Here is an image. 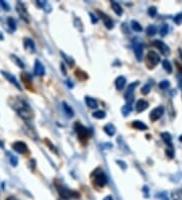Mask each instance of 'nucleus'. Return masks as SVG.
<instances>
[{
	"mask_svg": "<svg viewBox=\"0 0 182 200\" xmlns=\"http://www.w3.org/2000/svg\"><path fill=\"white\" fill-rule=\"evenodd\" d=\"M2 73V75L4 76V78H6L9 82L11 83V84H13L14 86L18 89V90H21V87H20V85H19V83L17 82V80H16V78L14 77L13 75H11L10 73H8V72H5V71H2L1 72Z\"/></svg>",
	"mask_w": 182,
	"mask_h": 200,
	"instance_id": "obj_13",
	"label": "nucleus"
},
{
	"mask_svg": "<svg viewBox=\"0 0 182 200\" xmlns=\"http://www.w3.org/2000/svg\"><path fill=\"white\" fill-rule=\"evenodd\" d=\"M103 130H104V133L107 134V135H109V137H112V135H114L115 134V126L114 124H111V123H108V124H106L104 127H103Z\"/></svg>",
	"mask_w": 182,
	"mask_h": 200,
	"instance_id": "obj_19",
	"label": "nucleus"
},
{
	"mask_svg": "<svg viewBox=\"0 0 182 200\" xmlns=\"http://www.w3.org/2000/svg\"><path fill=\"white\" fill-rule=\"evenodd\" d=\"M45 143L48 144V146H49V149H50V150H52V152L56 153V154H57V153H58V152H57V149H56V148L54 147V144H52L51 140H49L48 139H45Z\"/></svg>",
	"mask_w": 182,
	"mask_h": 200,
	"instance_id": "obj_39",
	"label": "nucleus"
},
{
	"mask_svg": "<svg viewBox=\"0 0 182 200\" xmlns=\"http://www.w3.org/2000/svg\"><path fill=\"white\" fill-rule=\"evenodd\" d=\"M10 163L13 167H15V166H17V163H18V159L14 156H10Z\"/></svg>",
	"mask_w": 182,
	"mask_h": 200,
	"instance_id": "obj_41",
	"label": "nucleus"
},
{
	"mask_svg": "<svg viewBox=\"0 0 182 200\" xmlns=\"http://www.w3.org/2000/svg\"><path fill=\"white\" fill-rule=\"evenodd\" d=\"M125 82H127V80L124 77V76H119V77L116 78L115 80V87L118 90H123L125 86Z\"/></svg>",
	"mask_w": 182,
	"mask_h": 200,
	"instance_id": "obj_18",
	"label": "nucleus"
},
{
	"mask_svg": "<svg viewBox=\"0 0 182 200\" xmlns=\"http://www.w3.org/2000/svg\"><path fill=\"white\" fill-rule=\"evenodd\" d=\"M174 21H175V23L177 24H180L182 22V13H179V14H177L175 17H174Z\"/></svg>",
	"mask_w": 182,
	"mask_h": 200,
	"instance_id": "obj_42",
	"label": "nucleus"
},
{
	"mask_svg": "<svg viewBox=\"0 0 182 200\" xmlns=\"http://www.w3.org/2000/svg\"><path fill=\"white\" fill-rule=\"evenodd\" d=\"M160 62V56L154 52V51H150L146 56V65L148 66L149 69H153L155 66H157Z\"/></svg>",
	"mask_w": 182,
	"mask_h": 200,
	"instance_id": "obj_3",
	"label": "nucleus"
},
{
	"mask_svg": "<svg viewBox=\"0 0 182 200\" xmlns=\"http://www.w3.org/2000/svg\"><path fill=\"white\" fill-rule=\"evenodd\" d=\"M23 46L24 49L28 51L30 53H34L36 52V46H34V42L32 39H28V37H25L23 40Z\"/></svg>",
	"mask_w": 182,
	"mask_h": 200,
	"instance_id": "obj_14",
	"label": "nucleus"
},
{
	"mask_svg": "<svg viewBox=\"0 0 182 200\" xmlns=\"http://www.w3.org/2000/svg\"><path fill=\"white\" fill-rule=\"evenodd\" d=\"M45 73L46 71H45L44 65L41 63V61L36 60V62H34V74L38 76H44Z\"/></svg>",
	"mask_w": 182,
	"mask_h": 200,
	"instance_id": "obj_16",
	"label": "nucleus"
},
{
	"mask_svg": "<svg viewBox=\"0 0 182 200\" xmlns=\"http://www.w3.org/2000/svg\"><path fill=\"white\" fill-rule=\"evenodd\" d=\"M11 59H12V61H13L19 68H24V64L23 63V61H21L18 57L14 56V55H11Z\"/></svg>",
	"mask_w": 182,
	"mask_h": 200,
	"instance_id": "obj_32",
	"label": "nucleus"
},
{
	"mask_svg": "<svg viewBox=\"0 0 182 200\" xmlns=\"http://www.w3.org/2000/svg\"><path fill=\"white\" fill-rule=\"evenodd\" d=\"M131 111H132V106H131V104L124 105V106H123V108H121V112H123L124 116H128L129 114L131 113Z\"/></svg>",
	"mask_w": 182,
	"mask_h": 200,
	"instance_id": "obj_31",
	"label": "nucleus"
},
{
	"mask_svg": "<svg viewBox=\"0 0 182 200\" xmlns=\"http://www.w3.org/2000/svg\"><path fill=\"white\" fill-rule=\"evenodd\" d=\"M148 106H149V103L146 100L140 99V100H138L136 103V110L138 112H142L148 108Z\"/></svg>",
	"mask_w": 182,
	"mask_h": 200,
	"instance_id": "obj_17",
	"label": "nucleus"
},
{
	"mask_svg": "<svg viewBox=\"0 0 182 200\" xmlns=\"http://www.w3.org/2000/svg\"><path fill=\"white\" fill-rule=\"evenodd\" d=\"M6 22L8 24V27H10V29L12 32H14L15 29H16V22H15V20L14 18H12V17H8L7 20H6Z\"/></svg>",
	"mask_w": 182,
	"mask_h": 200,
	"instance_id": "obj_30",
	"label": "nucleus"
},
{
	"mask_svg": "<svg viewBox=\"0 0 182 200\" xmlns=\"http://www.w3.org/2000/svg\"><path fill=\"white\" fill-rule=\"evenodd\" d=\"M146 32H147V35L152 37V36H155L156 35V32H157V27H155V25H149L148 27H147L146 29Z\"/></svg>",
	"mask_w": 182,
	"mask_h": 200,
	"instance_id": "obj_27",
	"label": "nucleus"
},
{
	"mask_svg": "<svg viewBox=\"0 0 182 200\" xmlns=\"http://www.w3.org/2000/svg\"><path fill=\"white\" fill-rule=\"evenodd\" d=\"M21 81L23 82V85L27 87L28 90H32L33 89V82H32V77L28 74V73H23L20 76Z\"/></svg>",
	"mask_w": 182,
	"mask_h": 200,
	"instance_id": "obj_15",
	"label": "nucleus"
},
{
	"mask_svg": "<svg viewBox=\"0 0 182 200\" xmlns=\"http://www.w3.org/2000/svg\"><path fill=\"white\" fill-rule=\"evenodd\" d=\"M166 155L169 159H173V157H174V151H173L172 148H169L166 150Z\"/></svg>",
	"mask_w": 182,
	"mask_h": 200,
	"instance_id": "obj_40",
	"label": "nucleus"
},
{
	"mask_svg": "<svg viewBox=\"0 0 182 200\" xmlns=\"http://www.w3.org/2000/svg\"><path fill=\"white\" fill-rule=\"evenodd\" d=\"M92 116L94 118H97V120H102V118H104L106 116L105 112L103 111V110H97V111H94Z\"/></svg>",
	"mask_w": 182,
	"mask_h": 200,
	"instance_id": "obj_28",
	"label": "nucleus"
},
{
	"mask_svg": "<svg viewBox=\"0 0 182 200\" xmlns=\"http://www.w3.org/2000/svg\"><path fill=\"white\" fill-rule=\"evenodd\" d=\"M152 45L154 46H156L157 49L160 50V52H161L164 56H169L170 55V49H169V46L165 44V42H163L162 41H159V40H156L152 42Z\"/></svg>",
	"mask_w": 182,
	"mask_h": 200,
	"instance_id": "obj_8",
	"label": "nucleus"
},
{
	"mask_svg": "<svg viewBox=\"0 0 182 200\" xmlns=\"http://www.w3.org/2000/svg\"><path fill=\"white\" fill-rule=\"evenodd\" d=\"M74 129L76 131V134H78V138L80 139V140H86L88 139L89 137V131L86 127L81 124L80 122H76L74 124Z\"/></svg>",
	"mask_w": 182,
	"mask_h": 200,
	"instance_id": "obj_5",
	"label": "nucleus"
},
{
	"mask_svg": "<svg viewBox=\"0 0 182 200\" xmlns=\"http://www.w3.org/2000/svg\"><path fill=\"white\" fill-rule=\"evenodd\" d=\"M74 24H75V27H76L78 29H79V32H83V24H82L80 18H75Z\"/></svg>",
	"mask_w": 182,
	"mask_h": 200,
	"instance_id": "obj_36",
	"label": "nucleus"
},
{
	"mask_svg": "<svg viewBox=\"0 0 182 200\" xmlns=\"http://www.w3.org/2000/svg\"><path fill=\"white\" fill-rule=\"evenodd\" d=\"M111 7H112V9H114V11L115 12L116 15L120 16L121 14H123V8H121V6L119 5V3L115 2V1H112L111 2Z\"/></svg>",
	"mask_w": 182,
	"mask_h": 200,
	"instance_id": "obj_23",
	"label": "nucleus"
},
{
	"mask_svg": "<svg viewBox=\"0 0 182 200\" xmlns=\"http://www.w3.org/2000/svg\"><path fill=\"white\" fill-rule=\"evenodd\" d=\"M103 200H114V198H112L111 195H107V196L104 199H103Z\"/></svg>",
	"mask_w": 182,
	"mask_h": 200,
	"instance_id": "obj_50",
	"label": "nucleus"
},
{
	"mask_svg": "<svg viewBox=\"0 0 182 200\" xmlns=\"http://www.w3.org/2000/svg\"><path fill=\"white\" fill-rule=\"evenodd\" d=\"M61 56H62V57H63V59H64V61H65V62H66V63L68 64V65H69V66H70V67H74V65H75V61H74V60H73V59H72V58H70V57H69V56H67V55H66V54H65V53H63V52H61Z\"/></svg>",
	"mask_w": 182,
	"mask_h": 200,
	"instance_id": "obj_24",
	"label": "nucleus"
},
{
	"mask_svg": "<svg viewBox=\"0 0 182 200\" xmlns=\"http://www.w3.org/2000/svg\"><path fill=\"white\" fill-rule=\"evenodd\" d=\"M134 53H135L137 60L141 62L143 60V45L141 42L139 41L135 42V45H134Z\"/></svg>",
	"mask_w": 182,
	"mask_h": 200,
	"instance_id": "obj_12",
	"label": "nucleus"
},
{
	"mask_svg": "<svg viewBox=\"0 0 182 200\" xmlns=\"http://www.w3.org/2000/svg\"><path fill=\"white\" fill-rule=\"evenodd\" d=\"M37 4L40 7H45L47 5V1H44V0H42V1H38Z\"/></svg>",
	"mask_w": 182,
	"mask_h": 200,
	"instance_id": "obj_46",
	"label": "nucleus"
},
{
	"mask_svg": "<svg viewBox=\"0 0 182 200\" xmlns=\"http://www.w3.org/2000/svg\"><path fill=\"white\" fill-rule=\"evenodd\" d=\"M118 164L119 165H120L121 166V168H123L124 170L127 168V166H125V164H124V161H118Z\"/></svg>",
	"mask_w": 182,
	"mask_h": 200,
	"instance_id": "obj_48",
	"label": "nucleus"
},
{
	"mask_svg": "<svg viewBox=\"0 0 182 200\" xmlns=\"http://www.w3.org/2000/svg\"><path fill=\"white\" fill-rule=\"evenodd\" d=\"M75 75H76V77L79 79V80H81V81H84V80H86L88 78V75L85 73V72H83L82 70H77L76 72H75Z\"/></svg>",
	"mask_w": 182,
	"mask_h": 200,
	"instance_id": "obj_26",
	"label": "nucleus"
},
{
	"mask_svg": "<svg viewBox=\"0 0 182 200\" xmlns=\"http://www.w3.org/2000/svg\"><path fill=\"white\" fill-rule=\"evenodd\" d=\"M179 53H180V56H181V58H182V52H181V51H179Z\"/></svg>",
	"mask_w": 182,
	"mask_h": 200,
	"instance_id": "obj_53",
	"label": "nucleus"
},
{
	"mask_svg": "<svg viewBox=\"0 0 182 200\" xmlns=\"http://www.w3.org/2000/svg\"><path fill=\"white\" fill-rule=\"evenodd\" d=\"M89 15H90V17H91V22H92L93 24L96 23L97 21H98V19H97L96 17H95L94 14H93V13H89Z\"/></svg>",
	"mask_w": 182,
	"mask_h": 200,
	"instance_id": "obj_45",
	"label": "nucleus"
},
{
	"mask_svg": "<svg viewBox=\"0 0 182 200\" xmlns=\"http://www.w3.org/2000/svg\"><path fill=\"white\" fill-rule=\"evenodd\" d=\"M177 78H178L179 86H182V73H179V75L177 76Z\"/></svg>",
	"mask_w": 182,
	"mask_h": 200,
	"instance_id": "obj_49",
	"label": "nucleus"
},
{
	"mask_svg": "<svg viewBox=\"0 0 182 200\" xmlns=\"http://www.w3.org/2000/svg\"><path fill=\"white\" fill-rule=\"evenodd\" d=\"M85 103L87 104V106L88 107H90V108H97V106H98V104H97V101L95 100L94 98H92V97H90V96H86L85 97Z\"/></svg>",
	"mask_w": 182,
	"mask_h": 200,
	"instance_id": "obj_20",
	"label": "nucleus"
},
{
	"mask_svg": "<svg viewBox=\"0 0 182 200\" xmlns=\"http://www.w3.org/2000/svg\"><path fill=\"white\" fill-rule=\"evenodd\" d=\"M161 138L164 140V143H165L169 148H172V137H171L170 134L169 133H162Z\"/></svg>",
	"mask_w": 182,
	"mask_h": 200,
	"instance_id": "obj_21",
	"label": "nucleus"
},
{
	"mask_svg": "<svg viewBox=\"0 0 182 200\" xmlns=\"http://www.w3.org/2000/svg\"><path fill=\"white\" fill-rule=\"evenodd\" d=\"M54 184H55L56 188H57V190H58L60 196L63 197V198H65V199H68V198L73 197V196H74L73 194H77L76 192H73V191L69 190L68 188H66V187H64L63 185H61L58 181H54Z\"/></svg>",
	"mask_w": 182,
	"mask_h": 200,
	"instance_id": "obj_4",
	"label": "nucleus"
},
{
	"mask_svg": "<svg viewBox=\"0 0 182 200\" xmlns=\"http://www.w3.org/2000/svg\"><path fill=\"white\" fill-rule=\"evenodd\" d=\"M92 178H93V184L96 185L97 187H104L107 183V177L105 173L100 169H97L92 173Z\"/></svg>",
	"mask_w": 182,
	"mask_h": 200,
	"instance_id": "obj_2",
	"label": "nucleus"
},
{
	"mask_svg": "<svg viewBox=\"0 0 182 200\" xmlns=\"http://www.w3.org/2000/svg\"><path fill=\"white\" fill-rule=\"evenodd\" d=\"M0 4H1L2 7L4 8V10H6V11H9L10 10L9 5H8V4L5 1H3V0H0Z\"/></svg>",
	"mask_w": 182,
	"mask_h": 200,
	"instance_id": "obj_43",
	"label": "nucleus"
},
{
	"mask_svg": "<svg viewBox=\"0 0 182 200\" xmlns=\"http://www.w3.org/2000/svg\"><path fill=\"white\" fill-rule=\"evenodd\" d=\"M163 113H164V107H163V106H158V107L154 108L150 112V120L152 121L158 120L159 118L163 115Z\"/></svg>",
	"mask_w": 182,
	"mask_h": 200,
	"instance_id": "obj_10",
	"label": "nucleus"
},
{
	"mask_svg": "<svg viewBox=\"0 0 182 200\" xmlns=\"http://www.w3.org/2000/svg\"><path fill=\"white\" fill-rule=\"evenodd\" d=\"M169 86H170V83H169V81L167 80H163L161 82L159 83V87L163 89V90H165V89H168Z\"/></svg>",
	"mask_w": 182,
	"mask_h": 200,
	"instance_id": "obj_37",
	"label": "nucleus"
},
{
	"mask_svg": "<svg viewBox=\"0 0 182 200\" xmlns=\"http://www.w3.org/2000/svg\"><path fill=\"white\" fill-rule=\"evenodd\" d=\"M138 85H139V81H136V82H133L128 86L127 92H125L124 94V99L127 100L128 104H132V102L134 101V90L137 88Z\"/></svg>",
	"mask_w": 182,
	"mask_h": 200,
	"instance_id": "obj_7",
	"label": "nucleus"
},
{
	"mask_svg": "<svg viewBox=\"0 0 182 200\" xmlns=\"http://www.w3.org/2000/svg\"><path fill=\"white\" fill-rule=\"evenodd\" d=\"M96 12H97V14L101 17L103 23H104V25L106 27L107 29H112V28H114V21H112V19L109 17V16L106 15L105 13H103V12L100 11V10H97Z\"/></svg>",
	"mask_w": 182,
	"mask_h": 200,
	"instance_id": "obj_9",
	"label": "nucleus"
},
{
	"mask_svg": "<svg viewBox=\"0 0 182 200\" xmlns=\"http://www.w3.org/2000/svg\"><path fill=\"white\" fill-rule=\"evenodd\" d=\"M3 40V36H2V32H0V41H2Z\"/></svg>",
	"mask_w": 182,
	"mask_h": 200,
	"instance_id": "obj_52",
	"label": "nucleus"
},
{
	"mask_svg": "<svg viewBox=\"0 0 182 200\" xmlns=\"http://www.w3.org/2000/svg\"><path fill=\"white\" fill-rule=\"evenodd\" d=\"M12 105V108L15 109V111L19 114L21 118L24 120H30L33 117V112L30 109L29 105L25 101L21 99H14V102Z\"/></svg>",
	"mask_w": 182,
	"mask_h": 200,
	"instance_id": "obj_1",
	"label": "nucleus"
},
{
	"mask_svg": "<svg viewBox=\"0 0 182 200\" xmlns=\"http://www.w3.org/2000/svg\"><path fill=\"white\" fill-rule=\"evenodd\" d=\"M61 71L63 72V74L64 75H67V71H66V68H65V65L62 63L61 64Z\"/></svg>",
	"mask_w": 182,
	"mask_h": 200,
	"instance_id": "obj_47",
	"label": "nucleus"
},
{
	"mask_svg": "<svg viewBox=\"0 0 182 200\" xmlns=\"http://www.w3.org/2000/svg\"><path fill=\"white\" fill-rule=\"evenodd\" d=\"M16 12L18 13L19 17L21 19H23L25 22H28V23L29 22V14L23 3H21V2L16 3Z\"/></svg>",
	"mask_w": 182,
	"mask_h": 200,
	"instance_id": "obj_6",
	"label": "nucleus"
},
{
	"mask_svg": "<svg viewBox=\"0 0 182 200\" xmlns=\"http://www.w3.org/2000/svg\"><path fill=\"white\" fill-rule=\"evenodd\" d=\"M132 125L133 127H135V129H139V130H145V129H148V126H147L146 124L143 121L141 120H135V121H133L132 123Z\"/></svg>",
	"mask_w": 182,
	"mask_h": 200,
	"instance_id": "obj_22",
	"label": "nucleus"
},
{
	"mask_svg": "<svg viewBox=\"0 0 182 200\" xmlns=\"http://www.w3.org/2000/svg\"><path fill=\"white\" fill-rule=\"evenodd\" d=\"M151 89H152V85L151 83H147L146 85H144L142 88V94H144V95H147V94H149L150 91H151Z\"/></svg>",
	"mask_w": 182,
	"mask_h": 200,
	"instance_id": "obj_33",
	"label": "nucleus"
},
{
	"mask_svg": "<svg viewBox=\"0 0 182 200\" xmlns=\"http://www.w3.org/2000/svg\"><path fill=\"white\" fill-rule=\"evenodd\" d=\"M181 196H182V195H179L178 192H173L172 193V197H173V199H174V200H182Z\"/></svg>",
	"mask_w": 182,
	"mask_h": 200,
	"instance_id": "obj_44",
	"label": "nucleus"
},
{
	"mask_svg": "<svg viewBox=\"0 0 182 200\" xmlns=\"http://www.w3.org/2000/svg\"><path fill=\"white\" fill-rule=\"evenodd\" d=\"M132 28L134 29L135 32H140L143 31V27H142V25L138 22L137 20H132Z\"/></svg>",
	"mask_w": 182,
	"mask_h": 200,
	"instance_id": "obj_29",
	"label": "nucleus"
},
{
	"mask_svg": "<svg viewBox=\"0 0 182 200\" xmlns=\"http://www.w3.org/2000/svg\"><path fill=\"white\" fill-rule=\"evenodd\" d=\"M169 32V27H168V24L166 23H164L162 24V27H160V33H161V36L162 37H165L167 33Z\"/></svg>",
	"mask_w": 182,
	"mask_h": 200,
	"instance_id": "obj_35",
	"label": "nucleus"
},
{
	"mask_svg": "<svg viewBox=\"0 0 182 200\" xmlns=\"http://www.w3.org/2000/svg\"><path fill=\"white\" fill-rule=\"evenodd\" d=\"M6 200H18L17 198H15L14 196H9V197H7V199Z\"/></svg>",
	"mask_w": 182,
	"mask_h": 200,
	"instance_id": "obj_51",
	"label": "nucleus"
},
{
	"mask_svg": "<svg viewBox=\"0 0 182 200\" xmlns=\"http://www.w3.org/2000/svg\"><path fill=\"white\" fill-rule=\"evenodd\" d=\"M148 14L151 16V17H155L156 14H157V8L155 6H151L148 9Z\"/></svg>",
	"mask_w": 182,
	"mask_h": 200,
	"instance_id": "obj_38",
	"label": "nucleus"
},
{
	"mask_svg": "<svg viewBox=\"0 0 182 200\" xmlns=\"http://www.w3.org/2000/svg\"><path fill=\"white\" fill-rule=\"evenodd\" d=\"M12 149L16 152L18 153V154H25V153H28V146L27 144L23 143V142H15L12 144Z\"/></svg>",
	"mask_w": 182,
	"mask_h": 200,
	"instance_id": "obj_11",
	"label": "nucleus"
},
{
	"mask_svg": "<svg viewBox=\"0 0 182 200\" xmlns=\"http://www.w3.org/2000/svg\"><path fill=\"white\" fill-rule=\"evenodd\" d=\"M63 108H64V111L66 112V114L69 117H73L74 111H73V109L71 108V106H69L66 102H63Z\"/></svg>",
	"mask_w": 182,
	"mask_h": 200,
	"instance_id": "obj_25",
	"label": "nucleus"
},
{
	"mask_svg": "<svg viewBox=\"0 0 182 200\" xmlns=\"http://www.w3.org/2000/svg\"><path fill=\"white\" fill-rule=\"evenodd\" d=\"M162 65H163V68L168 72V73H172V66H171L170 62H169L168 60H164L163 63H162Z\"/></svg>",
	"mask_w": 182,
	"mask_h": 200,
	"instance_id": "obj_34",
	"label": "nucleus"
}]
</instances>
